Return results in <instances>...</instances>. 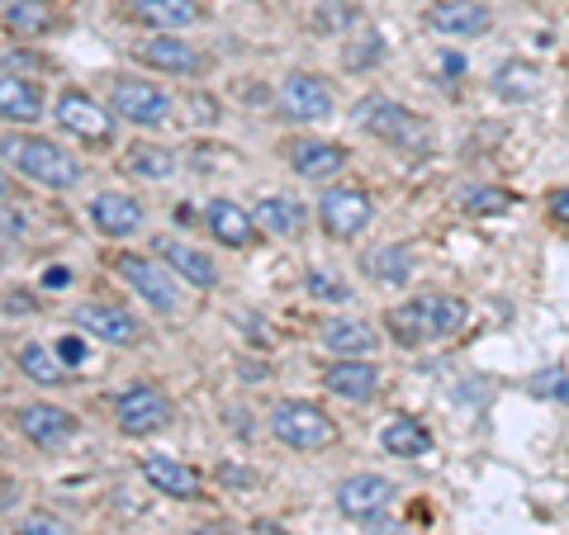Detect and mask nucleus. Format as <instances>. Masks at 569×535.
<instances>
[{"mask_svg": "<svg viewBox=\"0 0 569 535\" xmlns=\"http://www.w3.org/2000/svg\"><path fill=\"white\" fill-rule=\"evenodd\" d=\"M460 323H466V303L451 294H422V299L399 303V309L385 313V332L408 351L441 342V336H451Z\"/></svg>", "mask_w": 569, "mask_h": 535, "instance_id": "1", "label": "nucleus"}, {"mask_svg": "<svg viewBox=\"0 0 569 535\" xmlns=\"http://www.w3.org/2000/svg\"><path fill=\"white\" fill-rule=\"evenodd\" d=\"M0 152H6V162L20 171V175H29V181H39L48 190H71V185L81 181V162L67 148H58L52 138L6 133V138H0Z\"/></svg>", "mask_w": 569, "mask_h": 535, "instance_id": "2", "label": "nucleus"}, {"mask_svg": "<svg viewBox=\"0 0 569 535\" xmlns=\"http://www.w3.org/2000/svg\"><path fill=\"white\" fill-rule=\"evenodd\" d=\"M271 432L295 445V451H323V445L337 441V426L332 417L323 413L318 403H305V398H284L271 407Z\"/></svg>", "mask_w": 569, "mask_h": 535, "instance_id": "3", "label": "nucleus"}, {"mask_svg": "<svg viewBox=\"0 0 569 535\" xmlns=\"http://www.w3.org/2000/svg\"><path fill=\"white\" fill-rule=\"evenodd\" d=\"M356 119H361L376 138L395 142L399 152H427V142H432L427 123L413 110H403V104H395V100H380V95L366 100V104H356Z\"/></svg>", "mask_w": 569, "mask_h": 535, "instance_id": "4", "label": "nucleus"}, {"mask_svg": "<svg viewBox=\"0 0 569 535\" xmlns=\"http://www.w3.org/2000/svg\"><path fill=\"white\" fill-rule=\"evenodd\" d=\"M110 110L119 119L138 123V129H167L171 114H176V104H171V95L162 91V85L138 81V77H119L110 85Z\"/></svg>", "mask_w": 569, "mask_h": 535, "instance_id": "5", "label": "nucleus"}, {"mask_svg": "<svg viewBox=\"0 0 569 535\" xmlns=\"http://www.w3.org/2000/svg\"><path fill=\"white\" fill-rule=\"evenodd\" d=\"M114 271L133 284V290L142 294V303H152L157 313H176L181 309V290H176V275H171V265L162 261H152V256H133V252H123L114 256Z\"/></svg>", "mask_w": 569, "mask_h": 535, "instance_id": "6", "label": "nucleus"}, {"mask_svg": "<svg viewBox=\"0 0 569 535\" xmlns=\"http://www.w3.org/2000/svg\"><path fill=\"white\" fill-rule=\"evenodd\" d=\"M114 417H119V432L152 436V432H162V426L171 422V398L157 384H133V388H123V394L114 398Z\"/></svg>", "mask_w": 569, "mask_h": 535, "instance_id": "7", "label": "nucleus"}, {"mask_svg": "<svg viewBox=\"0 0 569 535\" xmlns=\"http://www.w3.org/2000/svg\"><path fill=\"white\" fill-rule=\"evenodd\" d=\"M77 327L81 332H91L96 342H110V346H138L142 342V323L129 313V309H119V303H77Z\"/></svg>", "mask_w": 569, "mask_h": 535, "instance_id": "8", "label": "nucleus"}, {"mask_svg": "<svg viewBox=\"0 0 569 535\" xmlns=\"http://www.w3.org/2000/svg\"><path fill=\"white\" fill-rule=\"evenodd\" d=\"M389 503H395V484L385 474H351L337 488V507L351 522H380V512H389Z\"/></svg>", "mask_w": 569, "mask_h": 535, "instance_id": "9", "label": "nucleus"}, {"mask_svg": "<svg viewBox=\"0 0 569 535\" xmlns=\"http://www.w3.org/2000/svg\"><path fill=\"white\" fill-rule=\"evenodd\" d=\"M318 219H323V228H328L337 242H347V238H356V233H361V228L370 223V194H366V190H351V185L323 190Z\"/></svg>", "mask_w": 569, "mask_h": 535, "instance_id": "10", "label": "nucleus"}, {"mask_svg": "<svg viewBox=\"0 0 569 535\" xmlns=\"http://www.w3.org/2000/svg\"><path fill=\"white\" fill-rule=\"evenodd\" d=\"M14 422H20V432L33 445H43V451H58V445H67L77 436V417H71L67 407H52V403H24L20 413H14Z\"/></svg>", "mask_w": 569, "mask_h": 535, "instance_id": "11", "label": "nucleus"}, {"mask_svg": "<svg viewBox=\"0 0 569 535\" xmlns=\"http://www.w3.org/2000/svg\"><path fill=\"white\" fill-rule=\"evenodd\" d=\"M58 123L67 133L86 138V142H110L114 138V119L104 114L86 91H62L58 95Z\"/></svg>", "mask_w": 569, "mask_h": 535, "instance_id": "12", "label": "nucleus"}, {"mask_svg": "<svg viewBox=\"0 0 569 535\" xmlns=\"http://www.w3.org/2000/svg\"><path fill=\"white\" fill-rule=\"evenodd\" d=\"M280 110L299 119V123H313V119H328L332 114V91L309 71H295V77H284L280 85Z\"/></svg>", "mask_w": 569, "mask_h": 535, "instance_id": "13", "label": "nucleus"}, {"mask_svg": "<svg viewBox=\"0 0 569 535\" xmlns=\"http://www.w3.org/2000/svg\"><path fill=\"white\" fill-rule=\"evenodd\" d=\"M318 342H323V351H332L337 361H366V355H376L380 336L370 323H361V317H328Z\"/></svg>", "mask_w": 569, "mask_h": 535, "instance_id": "14", "label": "nucleus"}, {"mask_svg": "<svg viewBox=\"0 0 569 535\" xmlns=\"http://www.w3.org/2000/svg\"><path fill=\"white\" fill-rule=\"evenodd\" d=\"M91 223L100 228L104 238H133L138 228H142V219H148V213H142V204L133 200V194H119V190H104V194H96L91 200Z\"/></svg>", "mask_w": 569, "mask_h": 535, "instance_id": "15", "label": "nucleus"}, {"mask_svg": "<svg viewBox=\"0 0 569 535\" xmlns=\"http://www.w3.org/2000/svg\"><path fill=\"white\" fill-rule=\"evenodd\" d=\"M427 24L437 33H447V39H475V33H485L493 24V14L479 0H437L427 10Z\"/></svg>", "mask_w": 569, "mask_h": 535, "instance_id": "16", "label": "nucleus"}, {"mask_svg": "<svg viewBox=\"0 0 569 535\" xmlns=\"http://www.w3.org/2000/svg\"><path fill=\"white\" fill-rule=\"evenodd\" d=\"M129 14L157 33H176L204 20V0H133Z\"/></svg>", "mask_w": 569, "mask_h": 535, "instance_id": "17", "label": "nucleus"}, {"mask_svg": "<svg viewBox=\"0 0 569 535\" xmlns=\"http://www.w3.org/2000/svg\"><path fill=\"white\" fill-rule=\"evenodd\" d=\"M284 152H290V166L305 175V181H328V175H337L347 166V148H342V142H323V138H299Z\"/></svg>", "mask_w": 569, "mask_h": 535, "instance_id": "18", "label": "nucleus"}, {"mask_svg": "<svg viewBox=\"0 0 569 535\" xmlns=\"http://www.w3.org/2000/svg\"><path fill=\"white\" fill-rule=\"evenodd\" d=\"M138 62H148L157 71H171V77H200V71H204V52L190 48L186 39H171V33H162V39H148L138 48Z\"/></svg>", "mask_w": 569, "mask_h": 535, "instance_id": "19", "label": "nucleus"}, {"mask_svg": "<svg viewBox=\"0 0 569 535\" xmlns=\"http://www.w3.org/2000/svg\"><path fill=\"white\" fill-rule=\"evenodd\" d=\"M323 388L337 398H347V403H370L380 388V370L370 361H332L323 370Z\"/></svg>", "mask_w": 569, "mask_h": 535, "instance_id": "20", "label": "nucleus"}, {"mask_svg": "<svg viewBox=\"0 0 569 535\" xmlns=\"http://www.w3.org/2000/svg\"><path fill=\"white\" fill-rule=\"evenodd\" d=\"M142 478H148L157 493H171V497H200L204 493L200 470L181 465L176 455H148L142 460Z\"/></svg>", "mask_w": 569, "mask_h": 535, "instance_id": "21", "label": "nucleus"}, {"mask_svg": "<svg viewBox=\"0 0 569 535\" xmlns=\"http://www.w3.org/2000/svg\"><path fill=\"white\" fill-rule=\"evenodd\" d=\"M157 256H162V265H171V275L190 280L194 290H213V280H219V271H213V261H209L204 252H194L190 242L157 238Z\"/></svg>", "mask_w": 569, "mask_h": 535, "instance_id": "22", "label": "nucleus"}, {"mask_svg": "<svg viewBox=\"0 0 569 535\" xmlns=\"http://www.w3.org/2000/svg\"><path fill=\"white\" fill-rule=\"evenodd\" d=\"M204 223H209V233L219 238L223 246H247L257 233V223H252V213H247L242 204L233 200H209L204 204Z\"/></svg>", "mask_w": 569, "mask_h": 535, "instance_id": "23", "label": "nucleus"}, {"mask_svg": "<svg viewBox=\"0 0 569 535\" xmlns=\"http://www.w3.org/2000/svg\"><path fill=\"white\" fill-rule=\"evenodd\" d=\"M0 119L6 123H39L43 119V91L24 77H0Z\"/></svg>", "mask_w": 569, "mask_h": 535, "instance_id": "24", "label": "nucleus"}, {"mask_svg": "<svg viewBox=\"0 0 569 535\" xmlns=\"http://www.w3.org/2000/svg\"><path fill=\"white\" fill-rule=\"evenodd\" d=\"M380 445H385L389 455H399V460H418V455L432 451V432H427L418 417H395V422L385 426Z\"/></svg>", "mask_w": 569, "mask_h": 535, "instance_id": "25", "label": "nucleus"}, {"mask_svg": "<svg viewBox=\"0 0 569 535\" xmlns=\"http://www.w3.org/2000/svg\"><path fill=\"white\" fill-rule=\"evenodd\" d=\"M252 223L266 228V233H276V238H290L305 228V209L295 200H284V194H266V200L252 209Z\"/></svg>", "mask_w": 569, "mask_h": 535, "instance_id": "26", "label": "nucleus"}, {"mask_svg": "<svg viewBox=\"0 0 569 535\" xmlns=\"http://www.w3.org/2000/svg\"><path fill=\"white\" fill-rule=\"evenodd\" d=\"M20 370L29 374L33 384H43V388L71 384V380H67V365L58 361V351H48L43 342H29V346H20Z\"/></svg>", "mask_w": 569, "mask_h": 535, "instance_id": "27", "label": "nucleus"}, {"mask_svg": "<svg viewBox=\"0 0 569 535\" xmlns=\"http://www.w3.org/2000/svg\"><path fill=\"white\" fill-rule=\"evenodd\" d=\"M366 271L376 284H408V275H413V252H408V246H376V252L366 256Z\"/></svg>", "mask_w": 569, "mask_h": 535, "instance_id": "28", "label": "nucleus"}, {"mask_svg": "<svg viewBox=\"0 0 569 535\" xmlns=\"http://www.w3.org/2000/svg\"><path fill=\"white\" fill-rule=\"evenodd\" d=\"M6 24L20 33V39H33V33L52 29V10H48V0H10V6H6Z\"/></svg>", "mask_w": 569, "mask_h": 535, "instance_id": "29", "label": "nucleus"}, {"mask_svg": "<svg viewBox=\"0 0 569 535\" xmlns=\"http://www.w3.org/2000/svg\"><path fill=\"white\" fill-rule=\"evenodd\" d=\"M498 95H508V100H527V95H537L541 91V81H537V71H531L527 62H503L498 67Z\"/></svg>", "mask_w": 569, "mask_h": 535, "instance_id": "30", "label": "nucleus"}, {"mask_svg": "<svg viewBox=\"0 0 569 535\" xmlns=\"http://www.w3.org/2000/svg\"><path fill=\"white\" fill-rule=\"evenodd\" d=\"M129 171L152 175V181H167V175L176 171V152H171V148H133Z\"/></svg>", "mask_w": 569, "mask_h": 535, "instance_id": "31", "label": "nucleus"}, {"mask_svg": "<svg viewBox=\"0 0 569 535\" xmlns=\"http://www.w3.org/2000/svg\"><path fill=\"white\" fill-rule=\"evenodd\" d=\"M380 52H385V43H380V33H376V29H366V33H356V39L347 43V52H342V62H347L351 71H361V67H376V62H380Z\"/></svg>", "mask_w": 569, "mask_h": 535, "instance_id": "32", "label": "nucleus"}, {"mask_svg": "<svg viewBox=\"0 0 569 535\" xmlns=\"http://www.w3.org/2000/svg\"><path fill=\"white\" fill-rule=\"evenodd\" d=\"M14 535H77V531H71L62 516H52V512H29V516H20V531Z\"/></svg>", "mask_w": 569, "mask_h": 535, "instance_id": "33", "label": "nucleus"}, {"mask_svg": "<svg viewBox=\"0 0 569 535\" xmlns=\"http://www.w3.org/2000/svg\"><path fill=\"white\" fill-rule=\"evenodd\" d=\"M531 394L569 403V370H541V374H531Z\"/></svg>", "mask_w": 569, "mask_h": 535, "instance_id": "34", "label": "nucleus"}, {"mask_svg": "<svg viewBox=\"0 0 569 535\" xmlns=\"http://www.w3.org/2000/svg\"><path fill=\"white\" fill-rule=\"evenodd\" d=\"M508 204H512V194L508 190H493V185H479V190L466 194V209L470 213H503Z\"/></svg>", "mask_w": 569, "mask_h": 535, "instance_id": "35", "label": "nucleus"}, {"mask_svg": "<svg viewBox=\"0 0 569 535\" xmlns=\"http://www.w3.org/2000/svg\"><path fill=\"white\" fill-rule=\"evenodd\" d=\"M309 294H313V299H332V303H347V284L337 280L332 271H309Z\"/></svg>", "mask_w": 569, "mask_h": 535, "instance_id": "36", "label": "nucleus"}, {"mask_svg": "<svg viewBox=\"0 0 569 535\" xmlns=\"http://www.w3.org/2000/svg\"><path fill=\"white\" fill-rule=\"evenodd\" d=\"M58 361L62 365H81L86 361V342H81V336H62V342H58Z\"/></svg>", "mask_w": 569, "mask_h": 535, "instance_id": "37", "label": "nucleus"}, {"mask_svg": "<svg viewBox=\"0 0 569 535\" xmlns=\"http://www.w3.org/2000/svg\"><path fill=\"white\" fill-rule=\"evenodd\" d=\"M550 219H556L560 228H569V190H556V194H550Z\"/></svg>", "mask_w": 569, "mask_h": 535, "instance_id": "38", "label": "nucleus"}, {"mask_svg": "<svg viewBox=\"0 0 569 535\" xmlns=\"http://www.w3.org/2000/svg\"><path fill=\"white\" fill-rule=\"evenodd\" d=\"M0 209H6V204H0ZM20 233H24L20 213H0V238H20Z\"/></svg>", "mask_w": 569, "mask_h": 535, "instance_id": "39", "label": "nucleus"}, {"mask_svg": "<svg viewBox=\"0 0 569 535\" xmlns=\"http://www.w3.org/2000/svg\"><path fill=\"white\" fill-rule=\"evenodd\" d=\"M6 309H10V313H29V309H33V299H29V294H10Z\"/></svg>", "mask_w": 569, "mask_h": 535, "instance_id": "40", "label": "nucleus"}, {"mask_svg": "<svg viewBox=\"0 0 569 535\" xmlns=\"http://www.w3.org/2000/svg\"><path fill=\"white\" fill-rule=\"evenodd\" d=\"M67 280H71V275L62 271V265H52V271L43 275V284H52V290H62V284H67Z\"/></svg>", "mask_w": 569, "mask_h": 535, "instance_id": "41", "label": "nucleus"}, {"mask_svg": "<svg viewBox=\"0 0 569 535\" xmlns=\"http://www.w3.org/2000/svg\"><path fill=\"white\" fill-rule=\"evenodd\" d=\"M10 503H14V484H10L6 474H0V507H10Z\"/></svg>", "mask_w": 569, "mask_h": 535, "instance_id": "42", "label": "nucleus"}, {"mask_svg": "<svg viewBox=\"0 0 569 535\" xmlns=\"http://www.w3.org/2000/svg\"><path fill=\"white\" fill-rule=\"evenodd\" d=\"M6 200H10V175L0 171V204H6Z\"/></svg>", "mask_w": 569, "mask_h": 535, "instance_id": "43", "label": "nucleus"}]
</instances>
